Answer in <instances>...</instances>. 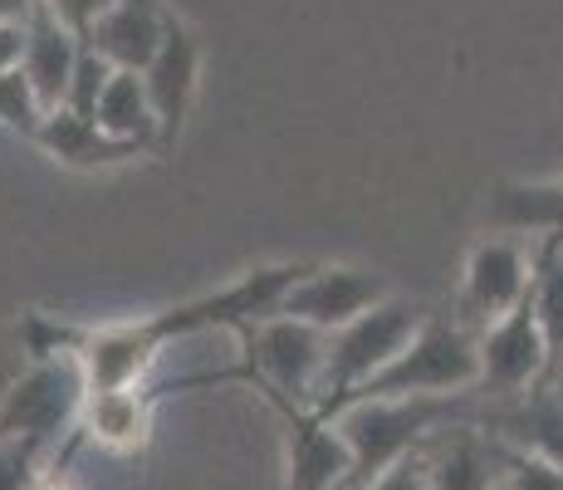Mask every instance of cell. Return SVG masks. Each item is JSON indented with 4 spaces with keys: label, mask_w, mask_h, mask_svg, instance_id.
<instances>
[{
    "label": "cell",
    "mask_w": 563,
    "mask_h": 490,
    "mask_svg": "<svg viewBox=\"0 0 563 490\" xmlns=\"http://www.w3.org/2000/svg\"><path fill=\"white\" fill-rule=\"evenodd\" d=\"M269 412L279 417L285 432V490H343L349 486V446H343L339 427L319 417L313 407L279 398V392H260Z\"/></svg>",
    "instance_id": "8"
},
{
    "label": "cell",
    "mask_w": 563,
    "mask_h": 490,
    "mask_svg": "<svg viewBox=\"0 0 563 490\" xmlns=\"http://www.w3.org/2000/svg\"><path fill=\"white\" fill-rule=\"evenodd\" d=\"M167 25H172V10L162 0H113L99 15V25L84 35V45L113 64V69L143 74L157 59Z\"/></svg>",
    "instance_id": "13"
},
{
    "label": "cell",
    "mask_w": 563,
    "mask_h": 490,
    "mask_svg": "<svg viewBox=\"0 0 563 490\" xmlns=\"http://www.w3.org/2000/svg\"><path fill=\"white\" fill-rule=\"evenodd\" d=\"M35 148H45L54 162H64V167H118V162H133L137 152H128L123 143H113V138L103 133L99 123H89V118H74V113H45V123H40L35 133Z\"/></svg>",
    "instance_id": "18"
},
{
    "label": "cell",
    "mask_w": 563,
    "mask_h": 490,
    "mask_svg": "<svg viewBox=\"0 0 563 490\" xmlns=\"http://www.w3.org/2000/svg\"><path fill=\"white\" fill-rule=\"evenodd\" d=\"M153 392L143 388H113V392H89L79 407V422L69 432V446L54 456V466H64V456L79 442H99L108 451H143L147 432H153Z\"/></svg>",
    "instance_id": "14"
},
{
    "label": "cell",
    "mask_w": 563,
    "mask_h": 490,
    "mask_svg": "<svg viewBox=\"0 0 563 490\" xmlns=\"http://www.w3.org/2000/svg\"><path fill=\"white\" fill-rule=\"evenodd\" d=\"M241 339V363L221 368V373L177 378L172 388H201V383H245L251 392H279V398L299 402V407L319 412L323 363H329V334L299 319H265L235 334Z\"/></svg>",
    "instance_id": "2"
},
{
    "label": "cell",
    "mask_w": 563,
    "mask_h": 490,
    "mask_svg": "<svg viewBox=\"0 0 563 490\" xmlns=\"http://www.w3.org/2000/svg\"><path fill=\"white\" fill-rule=\"evenodd\" d=\"M143 84H147V98H153V108H157L162 152H167L177 143L181 123H187V113H191V98H197V84H201V40L187 20L172 15L157 59L143 69Z\"/></svg>",
    "instance_id": "12"
},
{
    "label": "cell",
    "mask_w": 563,
    "mask_h": 490,
    "mask_svg": "<svg viewBox=\"0 0 563 490\" xmlns=\"http://www.w3.org/2000/svg\"><path fill=\"white\" fill-rule=\"evenodd\" d=\"M481 412V392H465V398H367L353 402L333 417L343 446H349V486L343 490H367L373 481H383L393 466H402L421 442L431 437L446 422H465Z\"/></svg>",
    "instance_id": "1"
},
{
    "label": "cell",
    "mask_w": 563,
    "mask_h": 490,
    "mask_svg": "<svg viewBox=\"0 0 563 490\" xmlns=\"http://www.w3.org/2000/svg\"><path fill=\"white\" fill-rule=\"evenodd\" d=\"M427 309L402 300H383L377 309L358 314L353 324H343L339 334H329V363H323V388H319V417H339L353 402V392L367 388L387 363H393L402 348L421 334Z\"/></svg>",
    "instance_id": "5"
},
{
    "label": "cell",
    "mask_w": 563,
    "mask_h": 490,
    "mask_svg": "<svg viewBox=\"0 0 563 490\" xmlns=\"http://www.w3.org/2000/svg\"><path fill=\"white\" fill-rule=\"evenodd\" d=\"M500 490H563V471L549 461H539V456H525V451H515V446H505Z\"/></svg>",
    "instance_id": "23"
},
{
    "label": "cell",
    "mask_w": 563,
    "mask_h": 490,
    "mask_svg": "<svg viewBox=\"0 0 563 490\" xmlns=\"http://www.w3.org/2000/svg\"><path fill=\"white\" fill-rule=\"evenodd\" d=\"M40 490H74V486H69V476H64V471H54V466H49V476H45V481H40Z\"/></svg>",
    "instance_id": "28"
},
{
    "label": "cell",
    "mask_w": 563,
    "mask_h": 490,
    "mask_svg": "<svg viewBox=\"0 0 563 490\" xmlns=\"http://www.w3.org/2000/svg\"><path fill=\"white\" fill-rule=\"evenodd\" d=\"M108 79H113V64L99 59L89 45L79 50V64H74V79H69V98H64V113L74 118H99V98L108 89Z\"/></svg>",
    "instance_id": "22"
},
{
    "label": "cell",
    "mask_w": 563,
    "mask_h": 490,
    "mask_svg": "<svg viewBox=\"0 0 563 490\" xmlns=\"http://www.w3.org/2000/svg\"><path fill=\"white\" fill-rule=\"evenodd\" d=\"M40 123H45V108H40L35 89H30L25 69L0 74V128H10V133H20V138L35 143Z\"/></svg>",
    "instance_id": "21"
},
{
    "label": "cell",
    "mask_w": 563,
    "mask_h": 490,
    "mask_svg": "<svg viewBox=\"0 0 563 490\" xmlns=\"http://www.w3.org/2000/svg\"><path fill=\"white\" fill-rule=\"evenodd\" d=\"M475 422L495 442L515 446L525 456H539V461L563 471V392L554 383H539V388L519 392V398H500V402L481 398Z\"/></svg>",
    "instance_id": "11"
},
{
    "label": "cell",
    "mask_w": 563,
    "mask_h": 490,
    "mask_svg": "<svg viewBox=\"0 0 563 490\" xmlns=\"http://www.w3.org/2000/svg\"><path fill=\"white\" fill-rule=\"evenodd\" d=\"M45 6H49L59 20H64V25L74 30V35L84 40L93 25H99V15H103L108 6H113V0H45Z\"/></svg>",
    "instance_id": "24"
},
{
    "label": "cell",
    "mask_w": 563,
    "mask_h": 490,
    "mask_svg": "<svg viewBox=\"0 0 563 490\" xmlns=\"http://www.w3.org/2000/svg\"><path fill=\"white\" fill-rule=\"evenodd\" d=\"M79 50H84V40L40 0V10L25 25V59H20V69H25L30 89H35L45 113H59L64 98H69V79H74V64H79Z\"/></svg>",
    "instance_id": "15"
},
{
    "label": "cell",
    "mask_w": 563,
    "mask_h": 490,
    "mask_svg": "<svg viewBox=\"0 0 563 490\" xmlns=\"http://www.w3.org/2000/svg\"><path fill=\"white\" fill-rule=\"evenodd\" d=\"M495 236H559L563 241V177L559 182H495L485 202Z\"/></svg>",
    "instance_id": "16"
},
{
    "label": "cell",
    "mask_w": 563,
    "mask_h": 490,
    "mask_svg": "<svg viewBox=\"0 0 563 490\" xmlns=\"http://www.w3.org/2000/svg\"><path fill=\"white\" fill-rule=\"evenodd\" d=\"M367 490H431V486H427V471H421L417 451H411L402 466H393V471H387L383 481H373Z\"/></svg>",
    "instance_id": "25"
},
{
    "label": "cell",
    "mask_w": 563,
    "mask_h": 490,
    "mask_svg": "<svg viewBox=\"0 0 563 490\" xmlns=\"http://www.w3.org/2000/svg\"><path fill=\"white\" fill-rule=\"evenodd\" d=\"M309 265H289V260H279V265H260V270H245L235 285L216 290V294H201V300H187V304H172V309H157V314H143L137 324V334H143V344L153 348L162 358V348L167 344H181L191 339V334H206V329H251V324H265L279 314V300L289 294L299 275H305Z\"/></svg>",
    "instance_id": "4"
},
{
    "label": "cell",
    "mask_w": 563,
    "mask_h": 490,
    "mask_svg": "<svg viewBox=\"0 0 563 490\" xmlns=\"http://www.w3.org/2000/svg\"><path fill=\"white\" fill-rule=\"evenodd\" d=\"M383 300H393L387 280L377 270L358 265H309L305 275L289 285V294L279 300V319H299L313 324L323 334H339L343 324H353L358 314L377 309Z\"/></svg>",
    "instance_id": "7"
},
{
    "label": "cell",
    "mask_w": 563,
    "mask_h": 490,
    "mask_svg": "<svg viewBox=\"0 0 563 490\" xmlns=\"http://www.w3.org/2000/svg\"><path fill=\"white\" fill-rule=\"evenodd\" d=\"M529 309H534L539 329H544V339H549V353H554V368H559L563 363V241L559 236H549V241L534 246V290H529Z\"/></svg>",
    "instance_id": "19"
},
{
    "label": "cell",
    "mask_w": 563,
    "mask_h": 490,
    "mask_svg": "<svg viewBox=\"0 0 563 490\" xmlns=\"http://www.w3.org/2000/svg\"><path fill=\"white\" fill-rule=\"evenodd\" d=\"M54 466V446L30 432H0V490H40Z\"/></svg>",
    "instance_id": "20"
},
{
    "label": "cell",
    "mask_w": 563,
    "mask_h": 490,
    "mask_svg": "<svg viewBox=\"0 0 563 490\" xmlns=\"http://www.w3.org/2000/svg\"><path fill=\"white\" fill-rule=\"evenodd\" d=\"M25 59V25H0V74L20 69Z\"/></svg>",
    "instance_id": "26"
},
{
    "label": "cell",
    "mask_w": 563,
    "mask_h": 490,
    "mask_svg": "<svg viewBox=\"0 0 563 490\" xmlns=\"http://www.w3.org/2000/svg\"><path fill=\"white\" fill-rule=\"evenodd\" d=\"M529 290H534V250L519 236H485L465 255L456 319L481 334L505 314H515L519 304H529Z\"/></svg>",
    "instance_id": "6"
},
{
    "label": "cell",
    "mask_w": 563,
    "mask_h": 490,
    "mask_svg": "<svg viewBox=\"0 0 563 490\" xmlns=\"http://www.w3.org/2000/svg\"><path fill=\"white\" fill-rule=\"evenodd\" d=\"M549 383H554V388H559V392H563V363H559V368H554V378H549Z\"/></svg>",
    "instance_id": "29"
},
{
    "label": "cell",
    "mask_w": 563,
    "mask_h": 490,
    "mask_svg": "<svg viewBox=\"0 0 563 490\" xmlns=\"http://www.w3.org/2000/svg\"><path fill=\"white\" fill-rule=\"evenodd\" d=\"M549 373H554V353L529 304L481 329V398H519V392L549 383Z\"/></svg>",
    "instance_id": "9"
},
{
    "label": "cell",
    "mask_w": 563,
    "mask_h": 490,
    "mask_svg": "<svg viewBox=\"0 0 563 490\" xmlns=\"http://www.w3.org/2000/svg\"><path fill=\"white\" fill-rule=\"evenodd\" d=\"M40 0H0V25H30Z\"/></svg>",
    "instance_id": "27"
},
{
    "label": "cell",
    "mask_w": 563,
    "mask_h": 490,
    "mask_svg": "<svg viewBox=\"0 0 563 490\" xmlns=\"http://www.w3.org/2000/svg\"><path fill=\"white\" fill-rule=\"evenodd\" d=\"M417 461L431 490H500L505 446L475 417L446 422L417 446Z\"/></svg>",
    "instance_id": "10"
},
{
    "label": "cell",
    "mask_w": 563,
    "mask_h": 490,
    "mask_svg": "<svg viewBox=\"0 0 563 490\" xmlns=\"http://www.w3.org/2000/svg\"><path fill=\"white\" fill-rule=\"evenodd\" d=\"M465 392H481V334L465 329L456 314H427L417 339H411L373 383L353 392V402L465 398Z\"/></svg>",
    "instance_id": "3"
},
{
    "label": "cell",
    "mask_w": 563,
    "mask_h": 490,
    "mask_svg": "<svg viewBox=\"0 0 563 490\" xmlns=\"http://www.w3.org/2000/svg\"><path fill=\"white\" fill-rule=\"evenodd\" d=\"M93 123H99L113 143H123L128 152H162L157 108H153V98H147L143 74L113 69V79H108V89L99 98V118H93Z\"/></svg>",
    "instance_id": "17"
}]
</instances>
